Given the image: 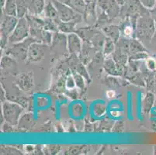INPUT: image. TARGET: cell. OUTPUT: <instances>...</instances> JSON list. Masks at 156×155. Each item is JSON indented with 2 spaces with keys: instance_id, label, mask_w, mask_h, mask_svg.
Returning a JSON list of instances; mask_svg holds the SVG:
<instances>
[{
  "instance_id": "1",
  "label": "cell",
  "mask_w": 156,
  "mask_h": 155,
  "mask_svg": "<svg viewBox=\"0 0 156 155\" xmlns=\"http://www.w3.org/2000/svg\"><path fill=\"white\" fill-rule=\"evenodd\" d=\"M156 23L150 14L140 16L137 20L135 38L141 41H151L155 31Z\"/></svg>"
},
{
  "instance_id": "2",
  "label": "cell",
  "mask_w": 156,
  "mask_h": 155,
  "mask_svg": "<svg viewBox=\"0 0 156 155\" xmlns=\"http://www.w3.org/2000/svg\"><path fill=\"white\" fill-rule=\"evenodd\" d=\"M23 107L19 103L12 101L2 102L1 111V120L2 119L6 123H10L12 126H17L22 113Z\"/></svg>"
},
{
  "instance_id": "3",
  "label": "cell",
  "mask_w": 156,
  "mask_h": 155,
  "mask_svg": "<svg viewBox=\"0 0 156 155\" xmlns=\"http://www.w3.org/2000/svg\"><path fill=\"white\" fill-rule=\"evenodd\" d=\"M18 20L19 19L17 16H10L5 14L2 16V20H1V26H0V33H1L0 46L2 49H4L6 47L7 44L9 43V36L15 29Z\"/></svg>"
},
{
  "instance_id": "4",
  "label": "cell",
  "mask_w": 156,
  "mask_h": 155,
  "mask_svg": "<svg viewBox=\"0 0 156 155\" xmlns=\"http://www.w3.org/2000/svg\"><path fill=\"white\" fill-rule=\"evenodd\" d=\"M34 42H37V41L34 37L30 36L23 41L16 43V44H12L13 45L12 48H9L6 51L7 55L12 57L14 59L20 60L22 62H24L27 58L28 50H29L30 46Z\"/></svg>"
},
{
  "instance_id": "5",
  "label": "cell",
  "mask_w": 156,
  "mask_h": 155,
  "mask_svg": "<svg viewBox=\"0 0 156 155\" xmlns=\"http://www.w3.org/2000/svg\"><path fill=\"white\" fill-rule=\"evenodd\" d=\"M51 1L56 7L58 12L59 18L62 21H64V22L76 21L77 23H80L83 20V16L76 12L70 5L62 3L57 0H51Z\"/></svg>"
},
{
  "instance_id": "6",
  "label": "cell",
  "mask_w": 156,
  "mask_h": 155,
  "mask_svg": "<svg viewBox=\"0 0 156 155\" xmlns=\"http://www.w3.org/2000/svg\"><path fill=\"white\" fill-rule=\"evenodd\" d=\"M30 37V25L26 17H23L18 20L15 29L9 37V43L16 44L23 41Z\"/></svg>"
},
{
  "instance_id": "7",
  "label": "cell",
  "mask_w": 156,
  "mask_h": 155,
  "mask_svg": "<svg viewBox=\"0 0 156 155\" xmlns=\"http://www.w3.org/2000/svg\"><path fill=\"white\" fill-rule=\"evenodd\" d=\"M105 62V55L103 51H99L93 58L91 62L87 65V69L91 78H99L103 70V65Z\"/></svg>"
},
{
  "instance_id": "8",
  "label": "cell",
  "mask_w": 156,
  "mask_h": 155,
  "mask_svg": "<svg viewBox=\"0 0 156 155\" xmlns=\"http://www.w3.org/2000/svg\"><path fill=\"white\" fill-rule=\"evenodd\" d=\"M97 6L108 14L112 20L120 17L121 6L119 5L117 0H98Z\"/></svg>"
},
{
  "instance_id": "9",
  "label": "cell",
  "mask_w": 156,
  "mask_h": 155,
  "mask_svg": "<svg viewBox=\"0 0 156 155\" xmlns=\"http://www.w3.org/2000/svg\"><path fill=\"white\" fill-rule=\"evenodd\" d=\"M48 45L43 43L34 42L31 44L28 50L27 62H41L45 55V51L48 48Z\"/></svg>"
},
{
  "instance_id": "10",
  "label": "cell",
  "mask_w": 156,
  "mask_h": 155,
  "mask_svg": "<svg viewBox=\"0 0 156 155\" xmlns=\"http://www.w3.org/2000/svg\"><path fill=\"white\" fill-rule=\"evenodd\" d=\"M16 85L22 92L30 93L34 87V79L32 72L21 73L16 77L15 81Z\"/></svg>"
},
{
  "instance_id": "11",
  "label": "cell",
  "mask_w": 156,
  "mask_h": 155,
  "mask_svg": "<svg viewBox=\"0 0 156 155\" xmlns=\"http://www.w3.org/2000/svg\"><path fill=\"white\" fill-rule=\"evenodd\" d=\"M126 69H127V65L124 66V65H117L112 58L107 57V58L105 59L104 65H103V70L109 75L123 77L124 78V75H125Z\"/></svg>"
},
{
  "instance_id": "12",
  "label": "cell",
  "mask_w": 156,
  "mask_h": 155,
  "mask_svg": "<svg viewBox=\"0 0 156 155\" xmlns=\"http://www.w3.org/2000/svg\"><path fill=\"white\" fill-rule=\"evenodd\" d=\"M83 41L76 33L68 34L67 46L69 53L71 55L79 56L83 48Z\"/></svg>"
},
{
  "instance_id": "13",
  "label": "cell",
  "mask_w": 156,
  "mask_h": 155,
  "mask_svg": "<svg viewBox=\"0 0 156 155\" xmlns=\"http://www.w3.org/2000/svg\"><path fill=\"white\" fill-rule=\"evenodd\" d=\"M97 51H97L96 48H93L90 44L83 42V48H82V51L79 53L78 58H79V61L82 63H83L85 65L87 66L89 62H91L93 58H94L96 54L97 53Z\"/></svg>"
},
{
  "instance_id": "14",
  "label": "cell",
  "mask_w": 156,
  "mask_h": 155,
  "mask_svg": "<svg viewBox=\"0 0 156 155\" xmlns=\"http://www.w3.org/2000/svg\"><path fill=\"white\" fill-rule=\"evenodd\" d=\"M35 125L34 117V114L30 112L22 115L19 120L17 126H16V131L19 132H27L29 131L31 128H33Z\"/></svg>"
},
{
  "instance_id": "15",
  "label": "cell",
  "mask_w": 156,
  "mask_h": 155,
  "mask_svg": "<svg viewBox=\"0 0 156 155\" xmlns=\"http://www.w3.org/2000/svg\"><path fill=\"white\" fill-rule=\"evenodd\" d=\"M100 30H101L96 28L95 26H87L77 28L76 33L80 37L83 42L90 44L93 37Z\"/></svg>"
},
{
  "instance_id": "16",
  "label": "cell",
  "mask_w": 156,
  "mask_h": 155,
  "mask_svg": "<svg viewBox=\"0 0 156 155\" xmlns=\"http://www.w3.org/2000/svg\"><path fill=\"white\" fill-rule=\"evenodd\" d=\"M67 37L68 36H66L65 33L59 32V31L54 33L53 40H52V43L51 44V49L54 50L56 52L59 51H63L64 49L68 50Z\"/></svg>"
},
{
  "instance_id": "17",
  "label": "cell",
  "mask_w": 156,
  "mask_h": 155,
  "mask_svg": "<svg viewBox=\"0 0 156 155\" xmlns=\"http://www.w3.org/2000/svg\"><path fill=\"white\" fill-rule=\"evenodd\" d=\"M28 13L40 16L44 11L45 0H26Z\"/></svg>"
},
{
  "instance_id": "18",
  "label": "cell",
  "mask_w": 156,
  "mask_h": 155,
  "mask_svg": "<svg viewBox=\"0 0 156 155\" xmlns=\"http://www.w3.org/2000/svg\"><path fill=\"white\" fill-rule=\"evenodd\" d=\"M103 33L106 35V37L110 38L112 41H114L116 44L118 42L119 40L121 37V30L120 29L119 25H113V24H110L106 26L102 30Z\"/></svg>"
},
{
  "instance_id": "19",
  "label": "cell",
  "mask_w": 156,
  "mask_h": 155,
  "mask_svg": "<svg viewBox=\"0 0 156 155\" xmlns=\"http://www.w3.org/2000/svg\"><path fill=\"white\" fill-rule=\"evenodd\" d=\"M104 82L107 87L114 90L121 86H125L127 84L129 83L128 81L126 80L123 77L113 76V75L106 76L104 79Z\"/></svg>"
},
{
  "instance_id": "20",
  "label": "cell",
  "mask_w": 156,
  "mask_h": 155,
  "mask_svg": "<svg viewBox=\"0 0 156 155\" xmlns=\"http://www.w3.org/2000/svg\"><path fill=\"white\" fill-rule=\"evenodd\" d=\"M96 6L97 5H86V11L83 14V20L88 26H95L97 20V13H96Z\"/></svg>"
},
{
  "instance_id": "21",
  "label": "cell",
  "mask_w": 156,
  "mask_h": 155,
  "mask_svg": "<svg viewBox=\"0 0 156 155\" xmlns=\"http://www.w3.org/2000/svg\"><path fill=\"white\" fill-rule=\"evenodd\" d=\"M155 95L154 92H148L145 94V96L144 97L141 103V108H142L143 113L144 114L147 115L151 113V109H153V106L155 102Z\"/></svg>"
},
{
  "instance_id": "22",
  "label": "cell",
  "mask_w": 156,
  "mask_h": 155,
  "mask_svg": "<svg viewBox=\"0 0 156 155\" xmlns=\"http://www.w3.org/2000/svg\"><path fill=\"white\" fill-rule=\"evenodd\" d=\"M114 125V121L108 117L103 119L99 123H95V132H112V129Z\"/></svg>"
},
{
  "instance_id": "23",
  "label": "cell",
  "mask_w": 156,
  "mask_h": 155,
  "mask_svg": "<svg viewBox=\"0 0 156 155\" xmlns=\"http://www.w3.org/2000/svg\"><path fill=\"white\" fill-rule=\"evenodd\" d=\"M44 12V16L46 18L53 19L58 24H59V23L62 21L60 19V18H59L58 12L56 7L54 5L53 2H52L51 0H50L48 3H46Z\"/></svg>"
},
{
  "instance_id": "24",
  "label": "cell",
  "mask_w": 156,
  "mask_h": 155,
  "mask_svg": "<svg viewBox=\"0 0 156 155\" xmlns=\"http://www.w3.org/2000/svg\"><path fill=\"white\" fill-rule=\"evenodd\" d=\"M139 52H148L147 48L137 38H130V44H129V56L139 53Z\"/></svg>"
},
{
  "instance_id": "25",
  "label": "cell",
  "mask_w": 156,
  "mask_h": 155,
  "mask_svg": "<svg viewBox=\"0 0 156 155\" xmlns=\"http://www.w3.org/2000/svg\"><path fill=\"white\" fill-rule=\"evenodd\" d=\"M112 21L113 20L110 19L108 14L100 9V13L97 14V20H96V24H95V26L102 30L105 26L111 24Z\"/></svg>"
},
{
  "instance_id": "26",
  "label": "cell",
  "mask_w": 156,
  "mask_h": 155,
  "mask_svg": "<svg viewBox=\"0 0 156 155\" xmlns=\"http://www.w3.org/2000/svg\"><path fill=\"white\" fill-rule=\"evenodd\" d=\"M77 24L76 21H68V22L61 21L58 24V31L65 34L76 33Z\"/></svg>"
},
{
  "instance_id": "27",
  "label": "cell",
  "mask_w": 156,
  "mask_h": 155,
  "mask_svg": "<svg viewBox=\"0 0 156 155\" xmlns=\"http://www.w3.org/2000/svg\"><path fill=\"white\" fill-rule=\"evenodd\" d=\"M106 39V35L103 33V31L100 30L94 37H93L91 42H90V44H91L93 48H96L97 51H102Z\"/></svg>"
},
{
  "instance_id": "28",
  "label": "cell",
  "mask_w": 156,
  "mask_h": 155,
  "mask_svg": "<svg viewBox=\"0 0 156 155\" xmlns=\"http://www.w3.org/2000/svg\"><path fill=\"white\" fill-rule=\"evenodd\" d=\"M1 9L6 16H17V6H16V0H6L3 9Z\"/></svg>"
},
{
  "instance_id": "29",
  "label": "cell",
  "mask_w": 156,
  "mask_h": 155,
  "mask_svg": "<svg viewBox=\"0 0 156 155\" xmlns=\"http://www.w3.org/2000/svg\"><path fill=\"white\" fill-rule=\"evenodd\" d=\"M72 71H74V72H77L79 75H81L82 76H83L86 79V80L89 83L91 82L92 78L90 76L89 73V71L87 69V67L86 65H85L84 64L82 63L80 61L78 62V63H76V65H74V68H72Z\"/></svg>"
},
{
  "instance_id": "30",
  "label": "cell",
  "mask_w": 156,
  "mask_h": 155,
  "mask_svg": "<svg viewBox=\"0 0 156 155\" xmlns=\"http://www.w3.org/2000/svg\"><path fill=\"white\" fill-rule=\"evenodd\" d=\"M112 58L114 60V62L120 65H127L129 62V56L124 53H122L120 51L115 50L113 54L112 55Z\"/></svg>"
},
{
  "instance_id": "31",
  "label": "cell",
  "mask_w": 156,
  "mask_h": 155,
  "mask_svg": "<svg viewBox=\"0 0 156 155\" xmlns=\"http://www.w3.org/2000/svg\"><path fill=\"white\" fill-rule=\"evenodd\" d=\"M115 50H116V43L110 38L106 37L102 49L103 55H105V57H110V55H113Z\"/></svg>"
},
{
  "instance_id": "32",
  "label": "cell",
  "mask_w": 156,
  "mask_h": 155,
  "mask_svg": "<svg viewBox=\"0 0 156 155\" xmlns=\"http://www.w3.org/2000/svg\"><path fill=\"white\" fill-rule=\"evenodd\" d=\"M70 6L76 12L83 15L86 11V3L85 0H71Z\"/></svg>"
},
{
  "instance_id": "33",
  "label": "cell",
  "mask_w": 156,
  "mask_h": 155,
  "mask_svg": "<svg viewBox=\"0 0 156 155\" xmlns=\"http://www.w3.org/2000/svg\"><path fill=\"white\" fill-rule=\"evenodd\" d=\"M16 6H17V18L20 19L25 17L28 13L27 6L26 4V0H16Z\"/></svg>"
},
{
  "instance_id": "34",
  "label": "cell",
  "mask_w": 156,
  "mask_h": 155,
  "mask_svg": "<svg viewBox=\"0 0 156 155\" xmlns=\"http://www.w3.org/2000/svg\"><path fill=\"white\" fill-rule=\"evenodd\" d=\"M72 74L73 75L74 79H75V81H76V88L80 91L85 90L86 89V79L81 75H79V73H77V72H74V71H72Z\"/></svg>"
},
{
  "instance_id": "35",
  "label": "cell",
  "mask_w": 156,
  "mask_h": 155,
  "mask_svg": "<svg viewBox=\"0 0 156 155\" xmlns=\"http://www.w3.org/2000/svg\"><path fill=\"white\" fill-rule=\"evenodd\" d=\"M1 154H22V150L18 149L16 147L14 146H5V145H2L1 146Z\"/></svg>"
},
{
  "instance_id": "36",
  "label": "cell",
  "mask_w": 156,
  "mask_h": 155,
  "mask_svg": "<svg viewBox=\"0 0 156 155\" xmlns=\"http://www.w3.org/2000/svg\"><path fill=\"white\" fill-rule=\"evenodd\" d=\"M44 19V29L46 30L51 31L52 33H55L58 31V24L57 23L55 20L49 18L45 17Z\"/></svg>"
},
{
  "instance_id": "37",
  "label": "cell",
  "mask_w": 156,
  "mask_h": 155,
  "mask_svg": "<svg viewBox=\"0 0 156 155\" xmlns=\"http://www.w3.org/2000/svg\"><path fill=\"white\" fill-rule=\"evenodd\" d=\"M16 61L13 58H12L9 55H5L2 57L1 60V68L5 69V68H9L15 65Z\"/></svg>"
},
{
  "instance_id": "38",
  "label": "cell",
  "mask_w": 156,
  "mask_h": 155,
  "mask_svg": "<svg viewBox=\"0 0 156 155\" xmlns=\"http://www.w3.org/2000/svg\"><path fill=\"white\" fill-rule=\"evenodd\" d=\"M87 146H72L68 148L67 150H65V153L67 154H79V153H83V152H86V149Z\"/></svg>"
},
{
  "instance_id": "39",
  "label": "cell",
  "mask_w": 156,
  "mask_h": 155,
  "mask_svg": "<svg viewBox=\"0 0 156 155\" xmlns=\"http://www.w3.org/2000/svg\"><path fill=\"white\" fill-rule=\"evenodd\" d=\"M62 150L60 145H46L44 147V152L48 154H56L58 153Z\"/></svg>"
},
{
  "instance_id": "40",
  "label": "cell",
  "mask_w": 156,
  "mask_h": 155,
  "mask_svg": "<svg viewBox=\"0 0 156 155\" xmlns=\"http://www.w3.org/2000/svg\"><path fill=\"white\" fill-rule=\"evenodd\" d=\"M145 67L147 70L150 72H154L156 71V58H153L150 55L147 59L144 61Z\"/></svg>"
},
{
  "instance_id": "41",
  "label": "cell",
  "mask_w": 156,
  "mask_h": 155,
  "mask_svg": "<svg viewBox=\"0 0 156 155\" xmlns=\"http://www.w3.org/2000/svg\"><path fill=\"white\" fill-rule=\"evenodd\" d=\"M149 52H139V53L134 54V55L129 56V60L132 61H145L149 55Z\"/></svg>"
},
{
  "instance_id": "42",
  "label": "cell",
  "mask_w": 156,
  "mask_h": 155,
  "mask_svg": "<svg viewBox=\"0 0 156 155\" xmlns=\"http://www.w3.org/2000/svg\"><path fill=\"white\" fill-rule=\"evenodd\" d=\"M124 130H125V123L122 120H119L114 123V125L112 129V132L116 133H124Z\"/></svg>"
},
{
  "instance_id": "43",
  "label": "cell",
  "mask_w": 156,
  "mask_h": 155,
  "mask_svg": "<svg viewBox=\"0 0 156 155\" xmlns=\"http://www.w3.org/2000/svg\"><path fill=\"white\" fill-rule=\"evenodd\" d=\"M65 87L67 88L68 89H72L76 87V81H75V79H74L72 74L69 75L66 81H65Z\"/></svg>"
},
{
  "instance_id": "44",
  "label": "cell",
  "mask_w": 156,
  "mask_h": 155,
  "mask_svg": "<svg viewBox=\"0 0 156 155\" xmlns=\"http://www.w3.org/2000/svg\"><path fill=\"white\" fill-rule=\"evenodd\" d=\"M14 127H16V126H12V125H11L10 123H6V122H5V123H4V124L2 125V131L3 132V133H13V132L16 131V130Z\"/></svg>"
},
{
  "instance_id": "45",
  "label": "cell",
  "mask_w": 156,
  "mask_h": 155,
  "mask_svg": "<svg viewBox=\"0 0 156 155\" xmlns=\"http://www.w3.org/2000/svg\"><path fill=\"white\" fill-rule=\"evenodd\" d=\"M140 2L147 9H151L156 6V0H140Z\"/></svg>"
},
{
  "instance_id": "46",
  "label": "cell",
  "mask_w": 156,
  "mask_h": 155,
  "mask_svg": "<svg viewBox=\"0 0 156 155\" xmlns=\"http://www.w3.org/2000/svg\"><path fill=\"white\" fill-rule=\"evenodd\" d=\"M85 131L86 132H95V123H91L90 120L86 119L85 120Z\"/></svg>"
},
{
  "instance_id": "47",
  "label": "cell",
  "mask_w": 156,
  "mask_h": 155,
  "mask_svg": "<svg viewBox=\"0 0 156 155\" xmlns=\"http://www.w3.org/2000/svg\"><path fill=\"white\" fill-rule=\"evenodd\" d=\"M67 96H69L72 99H77L78 96H79V93H78L77 89H68V92H66Z\"/></svg>"
},
{
  "instance_id": "48",
  "label": "cell",
  "mask_w": 156,
  "mask_h": 155,
  "mask_svg": "<svg viewBox=\"0 0 156 155\" xmlns=\"http://www.w3.org/2000/svg\"><path fill=\"white\" fill-rule=\"evenodd\" d=\"M106 98L112 99H114L115 96H117V93H116L114 89H110V90H108L106 92Z\"/></svg>"
},
{
  "instance_id": "49",
  "label": "cell",
  "mask_w": 156,
  "mask_h": 155,
  "mask_svg": "<svg viewBox=\"0 0 156 155\" xmlns=\"http://www.w3.org/2000/svg\"><path fill=\"white\" fill-rule=\"evenodd\" d=\"M149 12H150V15H151V18L154 19V23H156V6H154V8L149 9Z\"/></svg>"
},
{
  "instance_id": "50",
  "label": "cell",
  "mask_w": 156,
  "mask_h": 155,
  "mask_svg": "<svg viewBox=\"0 0 156 155\" xmlns=\"http://www.w3.org/2000/svg\"><path fill=\"white\" fill-rule=\"evenodd\" d=\"M34 147H33V145H26V146H23V148L25 149V151H27V153H30V152H32V153H34Z\"/></svg>"
},
{
  "instance_id": "51",
  "label": "cell",
  "mask_w": 156,
  "mask_h": 155,
  "mask_svg": "<svg viewBox=\"0 0 156 155\" xmlns=\"http://www.w3.org/2000/svg\"><path fill=\"white\" fill-rule=\"evenodd\" d=\"M5 99H6V94H5V90H4L3 87L1 85V102H5Z\"/></svg>"
},
{
  "instance_id": "52",
  "label": "cell",
  "mask_w": 156,
  "mask_h": 155,
  "mask_svg": "<svg viewBox=\"0 0 156 155\" xmlns=\"http://www.w3.org/2000/svg\"><path fill=\"white\" fill-rule=\"evenodd\" d=\"M86 5H97L98 0H85Z\"/></svg>"
},
{
  "instance_id": "53",
  "label": "cell",
  "mask_w": 156,
  "mask_h": 155,
  "mask_svg": "<svg viewBox=\"0 0 156 155\" xmlns=\"http://www.w3.org/2000/svg\"><path fill=\"white\" fill-rule=\"evenodd\" d=\"M57 1H58L63 4H66V5H71V0H57Z\"/></svg>"
},
{
  "instance_id": "54",
  "label": "cell",
  "mask_w": 156,
  "mask_h": 155,
  "mask_svg": "<svg viewBox=\"0 0 156 155\" xmlns=\"http://www.w3.org/2000/svg\"><path fill=\"white\" fill-rule=\"evenodd\" d=\"M151 128L153 129V130L156 131V120H153L151 122Z\"/></svg>"
},
{
  "instance_id": "55",
  "label": "cell",
  "mask_w": 156,
  "mask_h": 155,
  "mask_svg": "<svg viewBox=\"0 0 156 155\" xmlns=\"http://www.w3.org/2000/svg\"><path fill=\"white\" fill-rule=\"evenodd\" d=\"M6 0H0V5H1V9H3L4 5H5Z\"/></svg>"
},
{
  "instance_id": "56",
  "label": "cell",
  "mask_w": 156,
  "mask_h": 155,
  "mask_svg": "<svg viewBox=\"0 0 156 155\" xmlns=\"http://www.w3.org/2000/svg\"><path fill=\"white\" fill-rule=\"evenodd\" d=\"M151 41H152L153 42L156 43V28H155V31H154V36H153V37H152V40H151Z\"/></svg>"
},
{
  "instance_id": "57",
  "label": "cell",
  "mask_w": 156,
  "mask_h": 155,
  "mask_svg": "<svg viewBox=\"0 0 156 155\" xmlns=\"http://www.w3.org/2000/svg\"><path fill=\"white\" fill-rule=\"evenodd\" d=\"M152 75H153V77H154V82H155V84H156V71H154V72H152Z\"/></svg>"
},
{
  "instance_id": "58",
  "label": "cell",
  "mask_w": 156,
  "mask_h": 155,
  "mask_svg": "<svg viewBox=\"0 0 156 155\" xmlns=\"http://www.w3.org/2000/svg\"><path fill=\"white\" fill-rule=\"evenodd\" d=\"M154 154H156V145L154 146Z\"/></svg>"
},
{
  "instance_id": "59",
  "label": "cell",
  "mask_w": 156,
  "mask_h": 155,
  "mask_svg": "<svg viewBox=\"0 0 156 155\" xmlns=\"http://www.w3.org/2000/svg\"><path fill=\"white\" fill-rule=\"evenodd\" d=\"M154 95H155V97H156V91H155V92H154Z\"/></svg>"
}]
</instances>
